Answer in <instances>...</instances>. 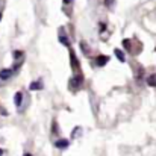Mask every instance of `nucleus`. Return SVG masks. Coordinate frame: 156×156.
I'll return each mask as SVG.
<instances>
[{"instance_id": "nucleus-1", "label": "nucleus", "mask_w": 156, "mask_h": 156, "mask_svg": "<svg viewBox=\"0 0 156 156\" xmlns=\"http://www.w3.org/2000/svg\"><path fill=\"white\" fill-rule=\"evenodd\" d=\"M68 146H70V141L68 140H64L62 138V140H56L55 141V147L56 149H67Z\"/></svg>"}, {"instance_id": "nucleus-2", "label": "nucleus", "mask_w": 156, "mask_h": 156, "mask_svg": "<svg viewBox=\"0 0 156 156\" xmlns=\"http://www.w3.org/2000/svg\"><path fill=\"white\" fill-rule=\"evenodd\" d=\"M12 74H14V70H12V68H5V70L0 71V79H2V80H6V79H9Z\"/></svg>"}, {"instance_id": "nucleus-3", "label": "nucleus", "mask_w": 156, "mask_h": 156, "mask_svg": "<svg viewBox=\"0 0 156 156\" xmlns=\"http://www.w3.org/2000/svg\"><path fill=\"white\" fill-rule=\"evenodd\" d=\"M96 62H97V65H99V67H105V65L109 62V56H103V55H100V56H97Z\"/></svg>"}, {"instance_id": "nucleus-4", "label": "nucleus", "mask_w": 156, "mask_h": 156, "mask_svg": "<svg viewBox=\"0 0 156 156\" xmlns=\"http://www.w3.org/2000/svg\"><path fill=\"white\" fill-rule=\"evenodd\" d=\"M80 83H82V76H76V77H73V79L70 80V85H71L73 88H79Z\"/></svg>"}, {"instance_id": "nucleus-5", "label": "nucleus", "mask_w": 156, "mask_h": 156, "mask_svg": "<svg viewBox=\"0 0 156 156\" xmlns=\"http://www.w3.org/2000/svg\"><path fill=\"white\" fill-rule=\"evenodd\" d=\"M21 102H23V93H20V91H18V93L15 94V97H14V103H15L17 108H20Z\"/></svg>"}, {"instance_id": "nucleus-6", "label": "nucleus", "mask_w": 156, "mask_h": 156, "mask_svg": "<svg viewBox=\"0 0 156 156\" xmlns=\"http://www.w3.org/2000/svg\"><path fill=\"white\" fill-rule=\"evenodd\" d=\"M114 53H115V56L118 58V61H120V62H126L124 53H123V50H121V49H115V50H114Z\"/></svg>"}, {"instance_id": "nucleus-7", "label": "nucleus", "mask_w": 156, "mask_h": 156, "mask_svg": "<svg viewBox=\"0 0 156 156\" xmlns=\"http://www.w3.org/2000/svg\"><path fill=\"white\" fill-rule=\"evenodd\" d=\"M41 88H43L41 82H30V85H29V90H30V91H38V90H41Z\"/></svg>"}, {"instance_id": "nucleus-8", "label": "nucleus", "mask_w": 156, "mask_h": 156, "mask_svg": "<svg viewBox=\"0 0 156 156\" xmlns=\"http://www.w3.org/2000/svg\"><path fill=\"white\" fill-rule=\"evenodd\" d=\"M59 41L64 44V46H67V47H70V43H68V40H67V37L61 32V35H59Z\"/></svg>"}, {"instance_id": "nucleus-9", "label": "nucleus", "mask_w": 156, "mask_h": 156, "mask_svg": "<svg viewBox=\"0 0 156 156\" xmlns=\"http://www.w3.org/2000/svg\"><path fill=\"white\" fill-rule=\"evenodd\" d=\"M70 56H71V67L76 70V68H77V59H76V56H74L73 52H70Z\"/></svg>"}, {"instance_id": "nucleus-10", "label": "nucleus", "mask_w": 156, "mask_h": 156, "mask_svg": "<svg viewBox=\"0 0 156 156\" xmlns=\"http://www.w3.org/2000/svg\"><path fill=\"white\" fill-rule=\"evenodd\" d=\"M147 83H149V87H156V77L155 76H150V77L147 79Z\"/></svg>"}, {"instance_id": "nucleus-11", "label": "nucleus", "mask_w": 156, "mask_h": 156, "mask_svg": "<svg viewBox=\"0 0 156 156\" xmlns=\"http://www.w3.org/2000/svg\"><path fill=\"white\" fill-rule=\"evenodd\" d=\"M80 47L83 49V53H85V55H88V53H90V47L87 46V43H85V41H82V43H80Z\"/></svg>"}, {"instance_id": "nucleus-12", "label": "nucleus", "mask_w": 156, "mask_h": 156, "mask_svg": "<svg viewBox=\"0 0 156 156\" xmlns=\"http://www.w3.org/2000/svg\"><path fill=\"white\" fill-rule=\"evenodd\" d=\"M79 132L82 133V129H80V126H77V127H74V130H73V138H77V136H79V135H77Z\"/></svg>"}, {"instance_id": "nucleus-13", "label": "nucleus", "mask_w": 156, "mask_h": 156, "mask_svg": "<svg viewBox=\"0 0 156 156\" xmlns=\"http://www.w3.org/2000/svg\"><path fill=\"white\" fill-rule=\"evenodd\" d=\"M112 5H114V0H105V6L112 8Z\"/></svg>"}, {"instance_id": "nucleus-14", "label": "nucleus", "mask_w": 156, "mask_h": 156, "mask_svg": "<svg viewBox=\"0 0 156 156\" xmlns=\"http://www.w3.org/2000/svg\"><path fill=\"white\" fill-rule=\"evenodd\" d=\"M18 56H21V52H14V58H18Z\"/></svg>"}, {"instance_id": "nucleus-15", "label": "nucleus", "mask_w": 156, "mask_h": 156, "mask_svg": "<svg viewBox=\"0 0 156 156\" xmlns=\"http://www.w3.org/2000/svg\"><path fill=\"white\" fill-rule=\"evenodd\" d=\"M71 2H73V0H64V3H65V5H68V3H71Z\"/></svg>"}, {"instance_id": "nucleus-16", "label": "nucleus", "mask_w": 156, "mask_h": 156, "mask_svg": "<svg viewBox=\"0 0 156 156\" xmlns=\"http://www.w3.org/2000/svg\"><path fill=\"white\" fill-rule=\"evenodd\" d=\"M3 155V150H2V149H0V156Z\"/></svg>"}, {"instance_id": "nucleus-17", "label": "nucleus", "mask_w": 156, "mask_h": 156, "mask_svg": "<svg viewBox=\"0 0 156 156\" xmlns=\"http://www.w3.org/2000/svg\"><path fill=\"white\" fill-rule=\"evenodd\" d=\"M0 20H2V12H0Z\"/></svg>"}, {"instance_id": "nucleus-18", "label": "nucleus", "mask_w": 156, "mask_h": 156, "mask_svg": "<svg viewBox=\"0 0 156 156\" xmlns=\"http://www.w3.org/2000/svg\"><path fill=\"white\" fill-rule=\"evenodd\" d=\"M24 156H30V155H24Z\"/></svg>"}]
</instances>
